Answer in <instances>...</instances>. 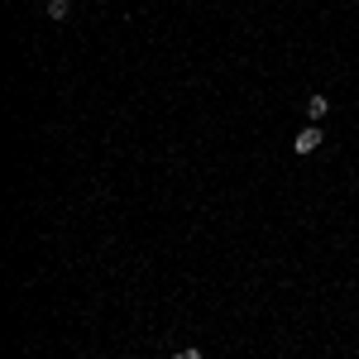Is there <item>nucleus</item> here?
<instances>
[{
	"label": "nucleus",
	"instance_id": "1",
	"mask_svg": "<svg viewBox=\"0 0 359 359\" xmlns=\"http://www.w3.org/2000/svg\"><path fill=\"white\" fill-rule=\"evenodd\" d=\"M321 144H326V135H321L316 125H306L302 135H297V144H292V149H297V158H306V154H316Z\"/></svg>",
	"mask_w": 359,
	"mask_h": 359
},
{
	"label": "nucleus",
	"instance_id": "2",
	"mask_svg": "<svg viewBox=\"0 0 359 359\" xmlns=\"http://www.w3.org/2000/svg\"><path fill=\"white\" fill-rule=\"evenodd\" d=\"M306 120H311V125H321V120H326V115H331V96H321V91H316V96H306Z\"/></svg>",
	"mask_w": 359,
	"mask_h": 359
},
{
	"label": "nucleus",
	"instance_id": "4",
	"mask_svg": "<svg viewBox=\"0 0 359 359\" xmlns=\"http://www.w3.org/2000/svg\"><path fill=\"white\" fill-rule=\"evenodd\" d=\"M172 359H201V350L196 345H182V350H172Z\"/></svg>",
	"mask_w": 359,
	"mask_h": 359
},
{
	"label": "nucleus",
	"instance_id": "3",
	"mask_svg": "<svg viewBox=\"0 0 359 359\" xmlns=\"http://www.w3.org/2000/svg\"><path fill=\"white\" fill-rule=\"evenodd\" d=\"M72 15V0H48V20H67Z\"/></svg>",
	"mask_w": 359,
	"mask_h": 359
}]
</instances>
